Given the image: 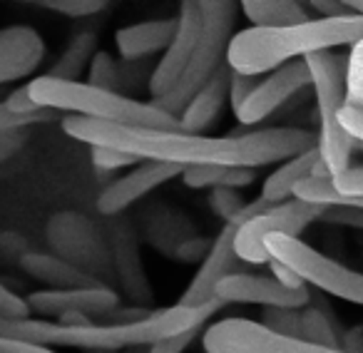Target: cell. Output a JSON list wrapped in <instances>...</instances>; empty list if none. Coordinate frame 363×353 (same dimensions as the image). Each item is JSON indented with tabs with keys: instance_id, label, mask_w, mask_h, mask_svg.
I'll list each match as a JSON object with an SVG mask.
<instances>
[{
	"instance_id": "2",
	"label": "cell",
	"mask_w": 363,
	"mask_h": 353,
	"mask_svg": "<svg viewBox=\"0 0 363 353\" xmlns=\"http://www.w3.org/2000/svg\"><path fill=\"white\" fill-rule=\"evenodd\" d=\"M214 298L207 306H169L160 311H147V316L130 323H60L45 318H23V321H0V333L40 346H70L85 351H122L137 346H157L182 333L202 331V326L222 308Z\"/></svg>"
},
{
	"instance_id": "31",
	"label": "cell",
	"mask_w": 363,
	"mask_h": 353,
	"mask_svg": "<svg viewBox=\"0 0 363 353\" xmlns=\"http://www.w3.org/2000/svg\"><path fill=\"white\" fill-rule=\"evenodd\" d=\"M212 207L219 217L224 219V224L232 222L247 204L242 202V197L237 194V189H212Z\"/></svg>"
},
{
	"instance_id": "10",
	"label": "cell",
	"mask_w": 363,
	"mask_h": 353,
	"mask_svg": "<svg viewBox=\"0 0 363 353\" xmlns=\"http://www.w3.org/2000/svg\"><path fill=\"white\" fill-rule=\"evenodd\" d=\"M267 207H272V204L262 202V199H254V202H247V207H244L232 222L224 224L222 232L217 234V239H214L212 247H209L207 257L202 259V267L194 274L192 284L184 288V293H182L179 301H177L179 306H189V308L207 306V303L214 301V288L227 276L239 274L242 262H239L237 254H234V234H237L239 224L247 222L254 214L264 212Z\"/></svg>"
},
{
	"instance_id": "42",
	"label": "cell",
	"mask_w": 363,
	"mask_h": 353,
	"mask_svg": "<svg viewBox=\"0 0 363 353\" xmlns=\"http://www.w3.org/2000/svg\"><path fill=\"white\" fill-rule=\"evenodd\" d=\"M308 6H311L313 11H316L321 18H338V16H348L346 6H343V0H341V3H336V0H311Z\"/></svg>"
},
{
	"instance_id": "22",
	"label": "cell",
	"mask_w": 363,
	"mask_h": 353,
	"mask_svg": "<svg viewBox=\"0 0 363 353\" xmlns=\"http://www.w3.org/2000/svg\"><path fill=\"white\" fill-rule=\"evenodd\" d=\"M182 179L189 189H242L254 182V169L242 167H187Z\"/></svg>"
},
{
	"instance_id": "18",
	"label": "cell",
	"mask_w": 363,
	"mask_h": 353,
	"mask_svg": "<svg viewBox=\"0 0 363 353\" xmlns=\"http://www.w3.org/2000/svg\"><path fill=\"white\" fill-rule=\"evenodd\" d=\"M177 30V18H162V21L135 23V26L120 28L115 33V45L122 60L135 62L150 57L155 52H164Z\"/></svg>"
},
{
	"instance_id": "12",
	"label": "cell",
	"mask_w": 363,
	"mask_h": 353,
	"mask_svg": "<svg viewBox=\"0 0 363 353\" xmlns=\"http://www.w3.org/2000/svg\"><path fill=\"white\" fill-rule=\"evenodd\" d=\"M306 87H311V75H308L303 60L289 62V65L264 75L234 117L239 120V125H259Z\"/></svg>"
},
{
	"instance_id": "34",
	"label": "cell",
	"mask_w": 363,
	"mask_h": 353,
	"mask_svg": "<svg viewBox=\"0 0 363 353\" xmlns=\"http://www.w3.org/2000/svg\"><path fill=\"white\" fill-rule=\"evenodd\" d=\"M318 222L336 224V227H353L363 229V209L353 207H323V214Z\"/></svg>"
},
{
	"instance_id": "36",
	"label": "cell",
	"mask_w": 363,
	"mask_h": 353,
	"mask_svg": "<svg viewBox=\"0 0 363 353\" xmlns=\"http://www.w3.org/2000/svg\"><path fill=\"white\" fill-rule=\"evenodd\" d=\"M3 105H6L11 112H16V115H38V112H43V107L30 97V90H28V85L13 90L11 95L6 97V102H3Z\"/></svg>"
},
{
	"instance_id": "28",
	"label": "cell",
	"mask_w": 363,
	"mask_h": 353,
	"mask_svg": "<svg viewBox=\"0 0 363 353\" xmlns=\"http://www.w3.org/2000/svg\"><path fill=\"white\" fill-rule=\"evenodd\" d=\"M38 6L48 8L52 13H60L65 18H90L107 8L105 0H43Z\"/></svg>"
},
{
	"instance_id": "32",
	"label": "cell",
	"mask_w": 363,
	"mask_h": 353,
	"mask_svg": "<svg viewBox=\"0 0 363 353\" xmlns=\"http://www.w3.org/2000/svg\"><path fill=\"white\" fill-rule=\"evenodd\" d=\"M90 155H92V164H95V169H102V172L122 169V167H130V164H140L135 157L125 155V152H117V150H105V147H90Z\"/></svg>"
},
{
	"instance_id": "25",
	"label": "cell",
	"mask_w": 363,
	"mask_h": 353,
	"mask_svg": "<svg viewBox=\"0 0 363 353\" xmlns=\"http://www.w3.org/2000/svg\"><path fill=\"white\" fill-rule=\"evenodd\" d=\"M346 107L363 112V38L353 43L346 57Z\"/></svg>"
},
{
	"instance_id": "14",
	"label": "cell",
	"mask_w": 363,
	"mask_h": 353,
	"mask_svg": "<svg viewBox=\"0 0 363 353\" xmlns=\"http://www.w3.org/2000/svg\"><path fill=\"white\" fill-rule=\"evenodd\" d=\"M214 298H219L222 303H257V306L264 308H294V311H301L311 301V293H308V288L291 291V288L281 286L277 279L264 276V274L239 271L227 276L214 288Z\"/></svg>"
},
{
	"instance_id": "8",
	"label": "cell",
	"mask_w": 363,
	"mask_h": 353,
	"mask_svg": "<svg viewBox=\"0 0 363 353\" xmlns=\"http://www.w3.org/2000/svg\"><path fill=\"white\" fill-rule=\"evenodd\" d=\"M323 214V207L316 204L298 202V199H289L284 204H274L267 207L264 212L249 217L247 222L239 224L237 234H234V254L242 264H269L272 257L267 254V237L272 234H284V237L298 239L301 232L308 224L318 222Z\"/></svg>"
},
{
	"instance_id": "11",
	"label": "cell",
	"mask_w": 363,
	"mask_h": 353,
	"mask_svg": "<svg viewBox=\"0 0 363 353\" xmlns=\"http://www.w3.org/2000/svg\"><path fill=\"white\" fill-rule=\"evenodd\" d=\"M174 18H177L174 38L167 45V50L162 52L160 62H157V67L150 75V82H147V90H150L152 100L164 97L177 85L182 72L187 70L189 57H192L199 40V33H202V11H199L197 0L179 3V13Z\"/></svg>"
},
{
	"instance_id": "38",
	"label": "cell",
	"mask_w": 363,
	"mask_h": 353,
	"mask_svg": "<svg viewBox=\"0 0 363 353\" xmlns=\"http://www.w3.org/2000/svg\"><path fill=\"white\" fill-rule=\"evenodd\" d=\"M0 353H57L55 348L40 346V343L21 341V338H11L0 333Z\"/></svg>"
},
{
	"instance_id": "19",
	"label": "cell",
	"mask_w": 363,
	"mask_h": 353,
	"mask_svg": "<svg viewBox=\"0 0 363 353\" xmlns=\"http://www.w3.org/2000/svg\"><path fill=\"white\" fill-rule=\"evenodd\" d=\"M318 164H321V157H318L316 147H311V150L281 162V164L267 176V182L262 184L259 199L272 204V207L274 204H284V202H289V199H294L296 187L301 182H306L308 176L316 174Z\"/></svg>"
},
{
	"instance_id": "17",
	"label": "cell",
	"mask_w": 363,
	"mask_h": 353,
	"mask_svg": "<svg viewBox=\"0 0 363 353\" xmlns=\"http://www.w3.org/2000/svg\"><path fill=\"white\" fill-rule=\"evenodd\" d=\"M229 77H232V70H229L227 65L219 67L217 75L187 102V107L177 117L182 132H187V135H202L207 127L214 125V120L222 115L224 102L229 100Z\"/></svg>"
},
{
	"instance_id": "4",
	"label": "cell",
	"mask_w": 363,
	"mask_h": 353,
	"mask_svg": "<svg viewBox=\"0 0 363 353\" xmlns=\"http://www.w3.org/2000/svg\"><path fill=\"white\" fill-rule=\"evenodd\" d=\"M30 97L50 112H70V117H85L95 122H112V125L152 127V130L182 132L179 120L164 115L150 102L132 100L122 92H110L92 87L87 82L57 80L50 75H40L28 82Z\"/></svg>"
},
{
	"instance_id": "43",
	"label": "cell",
	"mask_w": 363,
	"mask_h": 353,
	"mask_svg": "<svg viewBox=\"0 0 363 353\" xmlns=\"http://www.w3.org/2000/svg\"><path fill=\"white\" fill-rule=\"evenodd\" d=\"M343 6H346L348 13H353V16H361L363 18V0H343Z\"/></svg>"
},
{
	"instance_id": "40",
	"label": "cell",
	"mask_w": 363,
	"mask_h": 353,
	"mask_svg": "<svg viewBox=\"0 0 363 353\" xmlns=\"http://www.w3.org/2000/svg\"><path fill=\"white\" fill-rule=\"evenodd\" d=\"M26 140H28V130L0 132V162L11 159V157L23 147V142Z\"/></svg>"
},
{
	"instance_id": "15",
	"label": "cell",
	"mask_w": 363,
	"mask_h": 353,
	"mask_svg": "<svg viewBox=\"0 0 363 353\" xmlns=\"http://www.w3.org/2000/svg\"><path fill=\"white\" fill-rule=\"evenodd\" d=\"M182 167L174 164H160V162H140L135 169H130L125 176L110 182L97 197V209L107 217L125 212L127 207H132L135 202H140L142 197H147L150 192H155L157 187L167 184L174 176H182Z\"/></svg>"
},
{
	"instance_id": "41",
	"label": "cell",
	"mask_w": 363,
	"mask_h": 353,
	"mask_svg": "<svg viewBox=\"0 0 363 353\" xmlns=\"http://www.w3.org/2000/svg\"><path fill=\"white\" fill-rule=\"evenodd\" d=\"M197 333L199 331H189V333H182V336H177V338H169V341H162V343H157V346H152L147 353H184Z\"/></svg>"
},
{
	"instance_id": "33",
	"label": "cell",
	"mask_w": 363,
	"mask_h": 353,
	"mask_svg": "<svg viewBox=\"0 0 363 353\" xmlns=\"http://www.w3.org/2000/svg\"><path fill=\"white\" fill-rule=\"evenodd\" d=\"M333 189L343 197H353V199H363V164L358 167H348L343 174L333 176L331 179Z\"/></svg>"
},
{
	"instance_id": "30",
	"label": "cell",
	"mask_w": 363,
	"mask_h": 353,
	"mask_svg": "<svg viewBox=\"0 0 363 353\" xmlns=\"http://www.w3.org/2000/svg\"><path fill=\"white\" fill-rule=\"evenodd\" d=\"M52 117L50 110H43L38 115H16L0 102V132H16V130H28L33 125H40Z\"/></svg>"
},
{
	"instance_id": "39",
	"label": "cell",
	"mask_w": 363,
	"mask_h": 353,
	"mask_svg": "<svg viewBox=\"0 0 363 353\" xmlns=\"http://www.w3.org/2000/svg\"><path fill=\"white\" fill-rule=\"evenodd\" d=\"M338 120H341L343 130H346L348 135H351L353 140L358 142V145H363V112L361 110H351V107L343 105Z\"/></svg>"
},
{
	"instance_id": "29",
	"label": "cell",
	"mask_w": 363,
	"mask_h": 353,
	"mask_svg": "<svg viewBox=\"0 0 363 353\" xmlns=\"http://www.w3.org/2000/svg\"><path fill=\"white\" fill-rule=\"evenodd\" d=\"M23 318H30L28 301L0 284V321H23Z\"/></svg>"
},
{
	"instance_id": "23",
	"label": "cell",
	"mask_w": 363,
	"mask_h": 353,
	"mask_svg": "<svg viewBox=\"0 0 363 353\" xmlns=\"http://www.w3.org/2000/svg\"><path fill=\"white\" fill-rule=\"evenodd\" d=\"M95 35L92 33H80L77 38H72V43L67 45V50L60 55V60L55 62L52 72H48L50 77H57V80H70L77 82L80 72L85 70V65H90L92 55H95Z\"/></svg>"
},
{
	"instance_id": "35",
	"label": "cell",
	"mask_w": 363,
	"mask_h": 353,
	"mask_svg": "<svg viewBox=\"0 0 363 353\" xmlns=\"http://www.w3.org/2000/svg\"><path fill=\"white\" fill-rule=\"evenodd\" d=\"M257 82H259V77H247V75H239V72H232V77H229V105H232L234 115H237L239 107L247 102V97L252 95Z\"/></svg>"
},
{
	"instance_id": "21",
	"label": "cell",
	"mask_w": 363,
	"mask_h": 353,
	"mask_svg": "<svg viewBox=\"0 0 363 353\" xmlns=\"http://www.w3.org/2000/svg\"><path fill=\"white\" fill-rule=\"evenodd\" d=\"M239 11L252 28H289L311 21L303 3L296 0H244L239 3Z\"/></svg>"
},
{
	"instance_id": "1",
	"label": "cell",
	"mask_w": 363,
	"mask_h": 353,
	"mask_svg": "<svg viewBox=\"0 0 363 353\" xmlns=\"http://www.w3.org/2000/svg\"><path fill=\"white\" fill-rule=\"evenodd\" d=\"M62 132L90 147H105L135 157L137 162L187 167H242L257 169L286 162L316 147V137L301 127H267L244 135H187V132L152 130V127L112 125L85 117L62 120Z\"/></svg>"
},
{
	"instance_id": "27",
	"label": "cell",
	"mask_w": 363,
	"mask_h": 353,
	"mask_svg": "<svg viewBox=\"0 0 363 353\" xmlns=\"http://www.w3.org/2000/svg\"><path fill=\"white\" fill-rule=\"evenodd\" d=\"M259 323L281 336L301 338V311H294V308H264Z\"/></svg>"
},
{
	"instance_id": "26",
	"label": "cell",
	"mask_w": 363,
	"mask_h": 353,
	"mask_svg": "<svg viewBox=\"0 0 363 353\" xmlns=\"http://www.w3.org/2000/svg\"><path fill=\"white\" fill-rule=\"evenodd\" d=\"M122 82L120 75V65L115 62V57L107 50H97L90 60V70H87V85L100 87V90H110L117 92Z\"/></svg>"
},
{
	"instance_id": "7",
	"label": "cell",
	"mask_w": 363,
	"mask_h": 353,
	"mask_svg": "<svg viewBox=\"0 0 363 353\" xmlns=\"http://www.w3.org/2000/svg\"><path fill=\"white\" fill-rule=\"evenodd\" d=\"M264 247H267V254L274 262L294 269L303 279L306 286L331 293V296L341 298V301L363 306V271L343 267L336 259L303 244L301 239L284 237V234L267 237Z\"/></svg>"
},
{
	"instance_id": "20",
	"label": "cell",
	"mask_w": 363,
	"mask_h": 353,
	"mask_svg": "<svg viewBox=\"0 0 363 353\" xmlns=\"http://www.w3.org/2000/svg\"><path fill=\"white\" fill-rule=\"evenodd\" d=\"M21 269L28 276L38 279L43 284H50L52 288H82L97 286V279L82 271L77 264H70L67 259L52 257V254L28 252L21 257Z\"/></svg>"
},
{
	"instance_id": "16",
	"label": "cell",
	"mask_w": 363,
	"mask_h": 353,
	"mask_svg": "<svg viewBox=\"0 0 363 353\" xmlns=\"http://www.w3.org/2000/svg\"><path fill=\"white\" fill-rule=\"evenodd\" d=\"M45 57V40L30 26L0 28V85L28 77Z\"/></svg>"
},
{
	"instance_id": "44",
	"label": "cell",
	"mask_w": 363,
	"mask_h": 353,
	"mask_svg": "<svg viewBox=\"0 0 363 353\" xmlns=\"http://www.w3.org/2000/svg\"><path fill=\"white\" fill-rule=\"evenodd\" d=\"M361 150H363V145H361Z\"/></svg>"
},
{
	"instance_id": "24",
	"label": "cell",
	"mask_w": 363,
	"mask_h": 353,
	"mask_svg": "<svg viewBox=\"0 0 363 353\" xmlns=\"http://www.w3.org/2000/svg\"><path fill=\"white\" fill-rule=\"evenodd\" d=\"M301 338L308 343H316V346L341 351V333H338L333 318L323 308L311 306V303L301 308Z\"/></svg>"
},
{
	"instance_id": "6",
	"label": "cell",
	"mask_w": 363,
	"mask_h": 353,
	"mask_svg": "<svg viewBox=\"0 0 363 353\" xmlns=\"http://www.w3.org/2000/svg\"><path fill=\"white\" fill-rule=\"evenodd\" d=\"M202 11V33H199L197 47L189 57L187 70L182 72L177 85L160 100H150L152 107L172 117H179L187 102L212 80L219 67L227 65V50L234 38V23H237V3L232 0H204L199 3Z\"/></svg>"
},
{
	"instance_id": "9",
	"label": "cell",
	"mask_w": 363,
	"mask_h": 353,
	"mask_svg": "<svg viewBox=\"0 0 363 353\" xmlns=\"http://www.w3.org/2000/svg\"><path fill=\"white\" fill-rule=\"evenodd\" d=\"M204 353H343L303 338H291L264 328L252 318H222L202 336Z\"/></svg>"
},
{
	"instance_id": "37",
	"label": "cell",
	"mask_w": 363,
	"mask_h": 353,
	"mask_svg": "<svg viewBox=\"0 0 363 353\" xmlns=\"http://www.w3.org/2000/svg\"><path fill=\"white\" fill-rule=\"evenodd\" d=\"M269 267V271H272V279H277L281 286H286V288H291V291H301V288H308L306 284H303V279L298 276L294 269H289V267H284V264H279V262H269L267 264Z\"/></svg>"
},
{
	"instance_id": "5",
	"label": "cell",
	"mask_w": 363,
	"mask_h": 353,
	"mask_svg": "<svg viewBox=\"0 0 363 353\" xmlns=\"http://www.w3.org/2000/svg\"><path fill=\"white\" fill-rule=\"evenodd\" d=\"M303 65L311 75V87L316 95V150L328 179H333L351 167L353 147L358 145L338 120L346 105V57L336 52H313L303 57Z\"/></svg>"
},
{
	"instance_id": "3",
	"label": "cell",
	"mask_w": 363,
	"mask_h": 353,
	"mask_svg": "<svg viewBox=\"0 0 363 353\" xmlns=\"http://www.w3.org/2000/svg\"><path fill=\"white\" fill-rule=\"evenodd\" d=\"M363 38L361 16L316 18L289 28H247L234 33L227 50V67L247 77H259L279 67L308 57L313 52H328L338 45H353Z\"/></svg>"
},
{
	"instance_id": "13",
	"label": "cell",
	"mask_w": 363,
	"mask_h": 353,
	"mask_svg": "<svg viewBox=\"0 0 363 353\" xmlns=\"http://www.w3.org/2000/svg\"><path fill=\"white\" fill-rule=\"evenodd\" d=\"M26 301L30 311L55 316L57 321L65 316H85L90 321L107 318L120 308V296L102 284L82 288H45V291L30 293Z\"/></svg>"
}]
</instances>
